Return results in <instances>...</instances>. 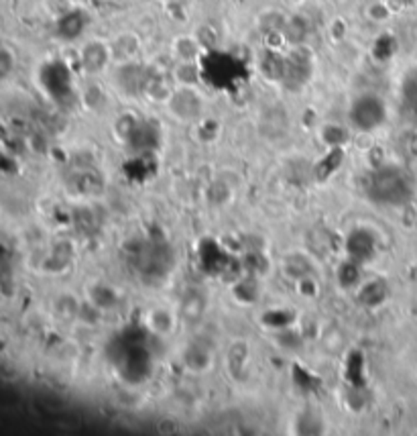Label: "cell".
<instances>
[{
    "label": "cell",
    "instance_id": "obj_4",
    "mask_svg": "<svg viewBox=\"0 0 417 436\" xmlns=\"http://www.w3.org/2000/svg\"><path fill=\"white\" fill-rule=\"evenodd\" d=\"M13 67H15V58H13V54H10L8 49L0 47V82L6 80V78L10 76Z\"/></svg>",
    "mask_w": 417,
    "mask_h": 436
},
{
    "label": "cell",
    "instance_id": "obj_3",
    "mask_svg": "<svg viewBox=\"0 0 417 436\" xmlns=\"http://www.w3.org/2000/svg\"><path fill=\"white\" fill-rule=\"evenodd\" d=\"M307 27L306 23H302V19H291L289 23H287V39L289 41H293V43H300V41H304V37H306L307 33Z\"/></svg>",
    "mask_w": 417,
    "mask_h": 436
},
{
    "label": "cell",
    "instance_id": "obj_1",
    "mask_svg": "<svg viewBox=\"0 0 417 436\" xmlns=\"http://www.w3.org/2000/svg\"><path fill=\"white\" fill-rule=\"evenodd\" d=\"M385 108L377 96H361L352 106V120L362 129H373L383 120Z\"/></svg>",
    "mask_w": 417,
    "mask_h": 436
},
{
    "label": "cell",
    "instance_id": "obj_2",
    "mask_svg": "<svg viewBox=\"0 0 417 436\" xmlns=\"http://www.w3.org/2000/svg\"><path fill=\"white\" fill-rule=\"evenodd\" d=\"M108 59V51L102 43H90L85 49H83V65L90 70V72H98L104 67Z\"/></svg>",
    "mask_w": 417,
    "mask_h": 436
}]
</instances>
